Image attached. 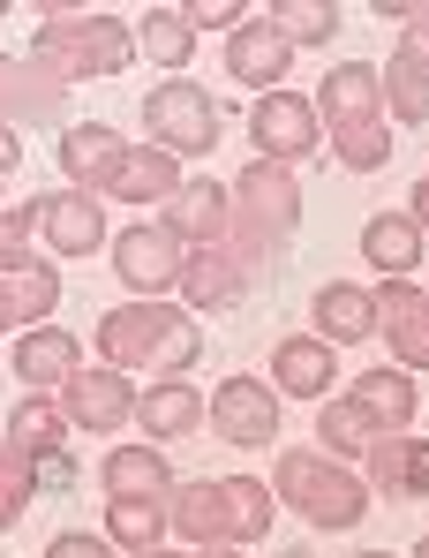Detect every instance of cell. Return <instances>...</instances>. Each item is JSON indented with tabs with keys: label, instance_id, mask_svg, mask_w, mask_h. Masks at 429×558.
I'll list each match as a JSON object with an SVG mask.
<instances>
[{
	"label": "cell",
	"instance_id": "1",
	"mask_svg": "<svg viewBox=\"0 0 429 558\" xmlns=\"http://www.w3.org/2000/svg\"><path fill=\"white\" fill-rule=\"evenodd\" d=\"M226 196H234V211H226V257L257 279L294 242V227H302V174L271 167V159H249Z\"/></svg>",
	"mask_w": 429,
	"mask_h": 558
},
{
	"label": "cell",
	"instance_id": "2",
	"mask_svg": "<svg viewBox=\"0 0 429 558\" xmlns=\"http://www.w3.org/2000/svg\"><path fill=\"white\" fill-rule=\"evenodd\" d=\"M271 490H279L286 513H302V521L324 529V536L361 529V513H369V498H377L361 468L332 461V453H317V446H286L279 468H271Z\"/></svg>",
	"mask_w": 429,
	"mask_h": 558
},
{
	"label": "cell",
	"instance_id": "3",
	"mask_svg": "<svg viewBox=\"0 0 429 558\" xmlns=\"http://www.w3.org/2000/svg\"><path fill=\"white\" fill-rule=\"evenodd\" d=\"M30 53L76 92V84H106V76L128 69L136 31H128L121 15H46V23L30 31Z\"/></svg>",
	"mask_w": 429,
	"mask_h": 558
},
{
	"label": "cell",
	"instance_id": "4",
	"mask_svg": "<svg viewBox=\"0 0 429 558\" xmlns=\"http://www.w3.org/2000/svg\"><path fill=\"white\" fill-rule=\"evenodd\" d=\"M144 144H159L173 159H211L219 151V136H226V113H219V98L204 92L196 76H159L151 92H144Z\"/></svg>",
	"mask_w": 429,
	"mask_h": 558
},
{
	"label": "cell",
	"instance_id": "5",
	"mask_svg": "<svg viewBox=\"0 0 429 558\" xmlns=\"http://www.w3.org/2000/svg\"><path fill=\"white\" fill-rule=\"evenodd\" d=\"M30 219H38V250H46L53 265H76V257L113 250V234H106V196H90V189H46V196H30Z\"/></svg>",
	"mask_w": 429,
	"mask_h": 558
},
{
	"label": "cell",
	"instance_id": "6",
	"mask_svg": "<svg viewBox=\"0 0 429 558\" xmlns=\"http://www.w3.org/2000/svg\"><path fill=\"white\" fill-rule=\"evenodd\" d=\"M106 257H113V279H121L136 302H167L173 287H181V265H188V250L173 242L159 219H128Z\"/></svg>",
	"mask_w": 429,
	"mask_h": 558
},
{
	"label": "cell",
	"instance_id": "7",
	"mask_svg": "<svg viewBox=\"0 0 429 558\" xmlns=\"http://www.w3.org/2000/svg\"><path fill=\"white\" fill-rule=\"evenodd\" d=\"M249 151L271 167H309L324 151V121H317V98L302 92H271L249 106Z\"/></svg>",
	"mask_w": 429,
	"mask_h": 558
},
{
	"label": "cell",
	"instance_id": "8",
	"mask_svg": "<svg viewBox=\"0 0 429 558\" xmlns=\"http://www.w3.org/2000/svg\"><path fill=\"white\" fill-rule=\"evenodd\" d=\"M173 325H181V302H113V310L98 317V363H113V371L159 363Z\"/></svg>",
	"mask_w": 429,
	"mask_h": 558
},
{
	"label": "cell",
	"instance_id": "9",
	"mask_svg": "<svg viewBox=\"0 0 429 558\" xmlns=\"http://www.w3.org/2000/svg\"><path fill=\"white\" fill-rule=\"evenodd\" d=\"M30 121H61L69 129V84L38 53H0V129L23 136Z\"/></svg>",
	"mask_w": 429,
	"mask_h": 558
},
{
	"label": "cell",
	"instance_id": "10",
	"mask_svg": "<svg viewBox=\"0 0 429 558\" xmlns=\"http://www.w3.org/2000/svg\"><path fill=\"white\" fill-rule=\"evenodd\" d=\"M211 430L226 438V446H242V453H257L279 438V392H271V377H219L211 385Z\"/></svg>",
	"mask_w": 429,
	"mask_h": 558
},
{
	"label": "cell",
	"instance_id": "11",
	"mask_svg": "<svg viewBox=\"0 0 429 558\" xmlns=\"http://www.w3.org/2000/svg\"><path fill=\"white\" fill-rule=\"evenodd\" d=\"M61 415H69V430L113 438L121 423H136V385L113 363H84V371L69 377V392H61Z\"/></svg>",
	"mask_w": 429,
	"mask_h": 558
},
{
	"label": "cell",
	"instance_id": "12",
	"mask_svg": "<svg viewBox=\"0 0 429 558\" xmlns=\"http://www.w3.org/2000/svg\"><path fill=\"white\" fill-rule=\"evenodd\" d=\"M286 69H294V46H286V31L271 23V15H249L234 38H226V76L242 84V92H286Z\"/></svg>",
	"mask_w": 429,
	"mask_h": 558
},
{
	"label": "cell",
	"instance_id": "13",
	"mask_svg": "<svg viewBox=\"0 0 429 558\" xmlns=\"http://www.w3.org/2000/svg\"><path fill=\"white\" fill-rule=\"evenodd\" d=\"M332 385H340V348H324L317 332H286L279 348H271V392L279 400H332Z\"/></svg>",
	"mask_w": 429,
	"mask_h": 558
},
{
	"label": "cell",
	"instance_id": "14",
	"mask_svg": "<svg viewBox=\"0 0 429 558\" xmlns=\"http://www.w3.org/2000/svg\"><path fill=\"white\" fill-rule=\"evenodd\" d=\"M211 423V392H196L188 377H159L136 392V430L144 446H173V438H196Z\"/></svg>",
	"mask_w": 429,
	"mask_h": 558
},
{
	"label": "cell",
	"instance_id": "15",
	"mask_svg": "<svg viewBox=\"0 0 429 558\" xmlns=\"http://www.w3.org/2000/svg\"><path fill=\"white\" fill-rule=\"evenodd\" d=\"M226 211H234L226 182H181L159 204V227H167L181 250H226Z\"/></svg>",
	"mask_w": 429,
	"mask_h": 558
},
{
	"label": "cell",
	"instance_id": "16",
	"mask_svg": "<svg viewBox=\"0 0 429 558\" xmlns=\"http://www.w3.org/2000/svg\"><path fill=\"white\" fill-rule=\"evenodd\" d=\"M8 363L23 377V392H69V377L84 371V340L69 325H30V332H15Z\"/></svg>",
	"mask_w": 429,
	"mask_h": 558
},
{
	"label": "cell",
	"instance_id": "17",
	"mask_svg": "<svg viewBox=\"0 0 429 558\" xmlns=\"http://www.w3.org/2000/svg\"><path fill=\"white\" fill-rule=\"evenodd\" d=\"M317 121H324V136L354 129V121H392L384 113V76L369 61H332L324 84H317Z\"/></svg>",
	"mask_w": 429,
	"mask_h": 558
},
{
	"label": "cell",
	"instance_id": "18",
	"mask_svg": "<svg viewBox=\"0 0 429 558\" xmlns=\"http://www.w3.org/2000/svg\"><path fill=\"white\" fill-rule=\"evenodd\" d=\"M309 325H317L324 348H361V340L377 332V302H369L361 279H324L317 302H309Z\"/></svg>",
	"mask_w": 429,
	"mask_h": 558
},
{
	"label": "cell",
	"instance_id": "19",
	"mask_svg": "<svg viewBox=\"0 0 429 558\" xmlns=\"http://www.w3.org/2000/svg\"><path fill=\"white\" fill-rule=\"evenodd\" d=\"M181 182H188V174H181L173 151H159V144H128V151L113 159V174L98 182V196H121V204H167Z\"/></svg>",
	"mask_w": 429,
	"mask_h": 558
},
{
	"label": "cell",
	"instance_id": "20",
	"mask_svg": "<svg viewBox=\"0 0 429 558\" xmlns=\"http://www.w3.org/2000/svg\"><path fill=\"white\" fill-rule=\"evenodd\" d=\"M121 151H128V136H121L113 121H69L53 159H61V182H69V189H90V196H98V182L113 174Z\"/></svg>",
	"mask_w": 429,
	"mask_h": 558
},
{
	"label": "cell",
	"instance_id": "21",
	"mask_svg": "<svg viewBox=\"0 0 429 558\" xmlns=\"http://www.w3.org/2000/svg\"><path fill=\"white\" fill-rule=\"evenodd\" d=\"M167 536L181 544H226V483L211 475V483H173L167 490Z\"/></svg>",
	"mask_w": 429,
	"mask_h": 558
},
{
	"label": "cell",
	"instance_id": "22",
	"mask_svg": "<svg viewBox=\"0 0 429 558\" xmlns=\"http://www.w3.org/2000/svg\"><path fill=\"white\" fill-rule=\"evenodd\" d=\"M106 498H167L173 483V461H167V446H144V438H128V446H113L106 453Z\"/></svg>",
	"mask_w": 429,
	"mask_h": 558
},
{
	"label": "cell",
	"instance_id": "23",
	"mask_svg": "<svg viewBox=\"0 0 429 558\" xmlns=\"http://www.w3.org/2000/svg\"><path fill=\"white\" fill-rule=\"evenodd\" d=\"M354 408L377 423V438L384 430H407L415 423V408H422V385L400 371V363H377V371H361L354 377Z\"/></svg>",
	"mask_w": 429,
	"mask_h": 558
},
{
	"label": "cell",
	"instance_id": "24",
	"mask_svg": "<svg viewBox=\"0 0 429 558\" xmlns=\"http://www.w3.org/2000/svg\"><path fill=\"white\" fill-rule=\"evenodd\" d=\"M173 294H181L188 310H234V302H249V272H242L226 250H188Z\"/></svg>",
	"mask_w": 429,
	"mask_h": 558
},
{
	"label": "cell",
	"instance_id": "25",
	"mask_svg": "<svg viewBox=\"0 0 429 558\" xmlns=\"http://www.w3.org/2000/svg\"><path fill=\"white\" fill-rule=\"evenodd\" d=\"M361 257H369L384 279H415V265L429 257V234L407 219V211H377V219L361 227Z\"/></svg>",
	"mask_w": 429,
	"mask_h": 558
},
{
	"label": "cell",
	"instance_id": "26",
	"mask_svg": "<svg viewBox=\"0 0 429 558\" xmlns=\"http://www.w3.org/2000/svg\"><path fill=\"white\" fill-rule=\"evenodd\" d=\"M377 76H384V113H392V129H429V61L415 46H392L384 61H377Z\"/></svg>",
	"mask_w": 429,
	"mask_h": 558
},
{
	"label": "cell",
	"instance_id": "27",
	"mask_svg": "<svg viewBox=\"0 0 429 558\" xmlns=\"http://www.w3.org/2000/svg\"><path fill=\"white\" fill-rule=\"evenodd\" d=\"M136 61H151V69H167V76H188L196 31H188L181 8H144V15H136Z\"/></svg>",
	"mask_w": 429,
	"mask_h": 558
},
{
	"label": "cell",
	"instance_id": "28",
	"mask_svg": "<svg viewBox=\"0 0 429 558\" xmlns=\"http://www.w3.org/2000/svg\"><path fill=\"white\" fill-rule=\"evenodd\" d=\"M415 468H422V438L415 430H384L361 453V475H369L377 498H415Z\"/></svg>",
	"mask_w": 429,
	"mask_h": 558
},
{
	"label": "cell",
	"instance_id": "29",
	"mask_svg": "<svg viewBox=\"0 0 429 558\" xmlns=\"http://www.w3.org/2000/svg\"><path fill=\"white\" fill-rule=\"evenodd\" d=\"M226 483V544H263L279 521V490L257 475H219Z\"/></svg>",
	"mask_w": 429,
	"mask_h": 558
},
{
	"label": "cell",
	"instance_id": "30",
	"mask_svg": "<svg viewBox=\"0 0 429 558\" xmlns=\"http://www.w3.org/2000/svg\"><path fill=\"white\" fill-rule=\"evenodd\" d=\"M8 438L38 461V453H61L69 446V415H61V392H23L15 415H8Z\"/></svg>",
	"mask_w": 429,
	"mask_h": 558
},
{
	"label": "cell",
	"instance_id": "31",
	"mask_svg": "<svg viewBox=\"0 0 429 558\" xmlns=\"http://www.w3.org/2000/svg\"><path fill=\"white\" fill-rule=\"evenodd\" d=\"M369 438H377V423L354 408V392H332L324 408H317V453H332V461H361L369 453Z\"/></svg>",
	"mask_w": 429,
	"mask_h": 558
},
{
	"label": "cell",
	"instance_id": "32",
	"mask_svg": "<svg viewBox=\"0 0 429 558\" xmlns=\"http://www.w3.org/2000/svg\"><path fill=\"white\" fill-rule=\"evenodd\" d=\"M106 544H128V558L159 551L167 544V498H106Z\"/></svg>",
	"mask_w": 429,
	"mask_h": 558
},
{
	"label": "cell",
	"instance_id": "33",
	"mask_svg": "<svg viewBox=\"0 0 429 558\" xmlns=\"http://www.w3.org/2000/svg\"><path fill=\"white\" fill-rule=\"evenodd\" d=\"M30 498H38V461H30V453L0 430V536L30 513Z\"/></svg>",
	"mask_w": 429,
	"mask_h": 558
},
{
	"label": "cell",
	"instance_id": "34",
	"mask_svg": "<svg viewBox=\"0 0 429 558\" xmlns=\"http://www.w3.org/2000/svg\"><path fill=\"white\" fill-rule=\"evenodd\" d=\"M324 144H332V159L346 174H377L392 159V121H354V129H332Z\"/></svg>",
	"mask_w": 429,
	"mask_h": 558
},
{
	"label": "cell",
	"instance_id": "35",
	"mask_svg": "<svg viewBox=\"0 0 429 558\" xmlns=\"http://www.w3.org/2000/svg\"><path fill=\"white\" fill-rule=\"evenodd\" d=\"M8 287H15V317H23V332H30V325H53V302H61V265H53V257L8 272Z\"/></svg>",
	"mask_w": 429,
	"mask_h": 558
},
{
	"label": "cell",
	"instance_id": "36",
	"mask_svg": "<svg viewBox=\"0 0 429 558\" xmlns=\"http://www.w3.org/2000/svg\"><path fill=\"white\" fill-rule=\"evenodd\" d=\"M271 23L286 31V46H294V53H302V46L340 38V8H332V0H279V8H271Z\"/></svg>",
	"mask_w": 429,
	"mask_h": 558
},
{
	"label": "cell",
	"instance_id": "37",
	"mask_svg": "<svg viewBox=\"0 0 429 558\" xmlns=\"http://www.w3.org/2000/svg\"><path fill=\"white\" fill-rule=\"evenodd\" d=\"M46 250H38V219H30V204H0V272H23V265H38Z\"/></svg>",
	"mask_w": 429,
	"mask_h": 558
},
{
	"label": "cell",
	"instance_id": "38",
	"mask_svg": "<svg viewBox=\"0 0 429 558\" xmlns=\"http://www.w3.org/2000/svg\"><path fill=\"white\" fill-rule=\"evenodd\" d=\"M369 302H377V332H400V325H415L429 310V287L415 279H384V287H369Z\"/></svg>",
	"mask_w": 429,
	"mask_h": 558
},
{
	"label": "cell",
	"instance_id": "39",
	"mask_svg": "<svg viewBox=\"0 0 429 558\" xmlns=\"http://www.w3.org/2000/svg\"><path fill=\"white\" fill-rule=\"evenodd\" d=\"M181 15H188V31H196V38H204V31H219V38H234V31L249 23V8H242V0H188Z\"/></svg>",
	"mask_w": 429,
	"mask_h": 558
},
{
	"label": "cell",
	"instance_id": "40",
	"mask_svg": "<svg viewBox=\"0 0 429 558\" xmlns=\"http://www.w3.org/2000/svg\"><path fill=\"white\" fill-rule=\"evenodd\" d=\"M384 348H392V363L415 377V371H429V310L415 317V325H400V332H384Z\"/></svg>",
	"mask_w": 429,
	"mask_h": 558
},
{
	"label": "cell",
	"instance_id": "41",
	"mask_svg": "<svg viewBox=\"0 0 429 558\" xmlns=\"http://www.w3.org/2000/svg\"><path fill=\"white\" fill-rule=\"evenodd\" d=\"M46 558H113V544H106V529L90 536V529H61L53 544H46Z\"/></svg>",
	"mask_w": 429,
	"mask_h": 558
},
{
	"label": "cell",
	"instance_id": "42",
	"mask_svg": "<svg viewBox=\"0 0 429 558\" xmlns=\"http://www.w3.org/2000/svg\"><path fill=\"white\" fill-rule=\"evenodd\" d=\"M38 490H76V453H38Z\"/></svg>",
	"mask_w": 429,
	"mask_h": 558
},
{
	"label": "cell",
	"instance_id": "43",
	"mask_svg": "<svg viewBox=\"0 0 429 558\" xmlns=\"http://www.w3.org/2000/svg\"><path fill=\"white\" fill-rule=\"evenodd\" d=\"M15 167H23V136L0 129V182H15Z\"/></svg>",
	"mask_w": 429,
	"mask_h": 558
},
{
	"label": "cell",
	"instance_id": "44",
	"mask_svg": "<svg viewBox=\"0 0 429 558\" xmlns=\"http://www.w3.org/2000/svg\"><path fill=\"white\" fill-rule=\"evenodd\" d=\"M400 46H415V53L429 61V8H415V15H407V38H400Z\"/></svg>",
	"mask_w": 429,
	"mask_h": 558
},
{
	"label": "cell",
	"instance_id": "45",
	"mask_svg": "<svg viewBox=\"0 0 429 558\" xmlns=\"http://www.w3.org/2000/svg\"><path fill=\"white\" fill-rule=\"evenodd\" d=\"M8 332H23V317H15V287L0 272V340H8Z\"/></svg>",
	"mask_w": 429,
	"mask_h": 558
},
{
	"label": "cell",
	"instance_id": "46",
	"mask_svg": "<svg viewBox=\"0 0 429 558\" xmlns=\"http://www.w3.org/2000/svg\"><path fill=\"white\" fill-rule=\"evenodd\" d=\"M407 219L429 234V167H422V182H415V196H407Z\"/></svg>",
	"mask_w": 429,
	"mask_h": 558
},
{
	"label": "cell",
	"instance_id": "47",
	"mask_svg": "<svg viewBox=\"0 0 429 558\" xmlns=\"http://www.w3.org/2000/svg\"><path fill=\"white\" fill-rule=\"evenodd\" d=\"M188 558H249L242 544H204V551H188Z\"/></svg>",
	"mask_w": 429,
	"mask_h": 558
},
{
	"label": "cell",
	"instance_id": "48",
	"mask_svg": "<svg viewBox=\"0 0 429 558\" xmlns=\"http://www.w3.org/2000/svg\"><path fill=\"white\" fill-rule=\"evenodd\" d=\"M429 490V438H422V468H415V498Z\"/></svg>",
	"mask_w": 429,
	"mask_h": 558
},
{
	"label": "cell",
	"instance_id": "49",
	"mask_svg": "<svg viewBox=\"0 0 429 558\" xmlns=\"http://www.w3.org/2000/svg\"><path fill=\"white\" fill-rule=\"evenodd\" d=\"M136 558H188L181 544H159V551H136Z\"/></svg>",
	"mask_w": 429,
	"mask_h": 558
},
{
	"label": "cell",
	"instance_id": "50",
	"mask_svg": "<svg viewBox=\"0 0 429 558\" xmlns=\"http://www.w3.org/2000/svg\"><path fill=\"white\" fill-rule=\"evenodd\" d=\"M279 558H317V551H302V544H294V551H279Z\"/></svg>",
	"mask_w": 429,
	"mask_h": 558
},
{
	"label": "cell",
	"instance_id": "51",
	"mask_svg": "<svg viewBox=\"0 0 429 558\" xmlns=\"http://www.w3.org/2000/svg\"><path fill=\"white\" fill-rule=\"evenodd\" d=\"M407 558H429V536H422V544H415V551H407Z\"/></svg>",
	"mask_w": 429,
	"mask_h": 558
},
{
	"label": "cell",
	"instance_id": "52",
	"mask_svg": "<svg viewBox=\"0 0 429 558\" xmlns=\"http://www.w3.org/2000/svg\"><path fill=\"white\" fill-rule=\"evenodd\" d=\"M354 558H400V551H354Z\"/></svg>",
	"mask_w": 429,
	"mask_h": 558
}]
</instances>
